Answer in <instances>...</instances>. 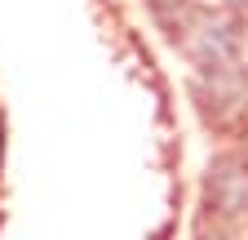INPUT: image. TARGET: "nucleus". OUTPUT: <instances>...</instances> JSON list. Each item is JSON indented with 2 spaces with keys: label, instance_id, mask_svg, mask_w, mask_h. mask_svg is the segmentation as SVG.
I'll return each instance as SVG.
<instances>
[{
  "label": "nucleus",
  "instance_id": "5",
  "mask_svg": "<svg viewBox=\"0 0 248 240\" xmlns=\"http://www.w3.org/2000/svg\"><path fill=\"white\" fill-rule=\"evenodd\" d=\"M226 9L231 14H248V0H226Z\"/></svg>",
  "mask_w": 248,
  "mask_h": 240
},
{
  "label": "nucleus",
  "instance_id": "2",
  "mask_svg": "<svg viewBox=\"0 0 248 240\" xmlns=\"http://www.w3.org/2000/svg\"><path fill=\"white\" fill-rule=\"evenodd\" d=\"M200 214L217 223H239L248 218V152L244 147H222L208 156L200 173Z\"/></svg>",
  "mask_w": 248,
  "mask_h": 240
},
{
  "label": "nucleus",
  "instance_id": "1",
  "mask_svg": "<svg viewBox=\"0 0 248 240\" xmlns=\"http://www.w3.org/2000/svg\"><path fill=\"white\" fill-rule=\"evenodd\" d=\"M191 107L200 116V125L217 138H248V67L244 58L235 63H213V67H195L186 80Z\"/></svg>",
  "mask_w": 248,
  "mask_h": 240
},
{
  "label": "nucleus",
  "instance_id": "3",
  "mask_svg": "<svg viewBox=\"0 0 248 240\" xmlns=\"http://www.w3.org/2000/svg\"><path fill=\"white\" fill-rule=\"evenodd\" d=\"M244 45L239 14H200L191 36H186V53L191 67H213V63H235Z\"/></svg>",
  "mask_w": 248,
  "mask_h": 240
},
{
  "label": "nucleus",
  "instance_id": "4",
  "mask_svg": "<svg viewBox=\"0 0 248 240\" xmlns=\"http://www.w3.org/2000/svg\"><path fill=\"white\" fill-rule=\"evenodd\" d=\"M146 14H151L155 27H160L169 40H177V45H186V36H191V27H195V18H200L195 0H146Z\"/></svg>",
  "mask_w": 248,
  "mask_h": 240
},
{
  "label": "nucleus",
  "instance_id": "6",
  "mask_svg": "<svg viewBox=\"0 0 248 240\" xmlns=\"http://www.w3.org/2000/svg\"><path fill=\"white\" fill-rule=\"evenodd\" d=\"M0 156H5V125H0Z\"/></svg>",
  "mask_w": 248,
  "mask_h": 240
}]
</instances>
